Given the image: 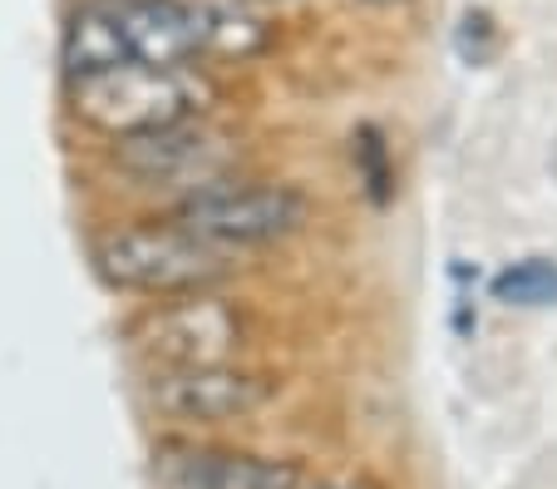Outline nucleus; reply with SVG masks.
Segmentation results:
<instances>
[{"mask_svg": "<svg viewBox=\"0 0 557 489\" xmlns=\"http://www.w3.org/2000/svg\"><path fill=\"white\" fill-rule=\"evenodd\" d=\"M153 460L163 489H296L306 479L292 460H262L212 445H163Z\"/></svg>", "mask_w": 557, "mask_h": 489, "instance_id": "nucleus-5", "label": "nucleus"}, {"mask_svg": "<svg viewBox=\"0 0 557 489\" xmlns=\"http://www.w3.org/2000/svg\"><path fill=\"white\" fill-rule=\"evenodd\" d=\"M272 386L252 371H237L227 362H183L158 366L144 381V401L178 426H222L262 411Z\"/></svg>", "mask_w": 557, "mask_h": 489, "instance_id": "nucleus-4", "label": "nucleus"}, {"mask_svg": "<svg viewBox=\"0 0 557 489\" xmlns=\"http://www.w3.org/2000/svg\"><path fill=\"white\" fill-rule=\"evenodd\" d=\"M356 169L360 179H366V193L375 208H385L389 193H395V163H389V149H385V138H380V129H360L356 134Z\"/></svg>", "mask_w": 557, "mask_h": 489, "instance_id": "nucleus-9", "label": "nucleus"}, {"mask_svg": "<svg viewBox=\"0 0 557 489\" xmlns=\"http://www.w3.org/2000/svg\"><path fill=\"white\" fill-rule=\"evenodd\" d=\"M95 272L114 292L138 297H188V292L218 288L232 272L227 253L202 243L198 233L169 218V223H134L114 228L95 243Z\"/></svg>", "mask_w": 557, "mask_h": 489, "instance_id": "nucleus-1", "label": "nucleus"}, {"mask_svg": "<svg viewBox=\"0 0 557 489\" xmlns=\"http://www.w3.org/2000/svg\"><path fill=\"white\" fill-rule=\"evenodd\" d=\"M296 489H356V485H346V479H321V485H306V479H301Z\"/></svg>", "mask_w": 557, "mask_h": 489, "instance_id": "nucleus-11", "label": "nucleus"}, {"mask_svg": "<svg viewBox=\"0 0 557 489\" xmlns=\"http://www.w3.org/2000/svg\"><path fill=\"white\" fill-rule=\"evenodd\" d=\"M488 297L504 302V307H523V311L557 307V262L553 257H518L504 272H494Z\"/></svg>", "mask_w": 557, "mask_h": 489, "instance_id": "nucleus-8", "label": "nucleus"}, {"mask_svg": "<svg viewBox=\"0 0 557 489\" xmlns=\"http://www.w3.org/2000/svg\"><path fill=\"white\" fill-rule=\"evenodd\" d=\"M202 89L188 80V64L169 70V64H114L104 75L74 80L70 109L79 124L99 129L109 138H138L153 129H173L198 119Z\"/></svg>", "mask_w": 557, "mask_h": 489, "instance_id": "nucleus-2", "label": "nucleus"}, {"mask_svg": "<svg viewBox=\"0 0 557 489\" xmlns=\"http://www.w3.org/2000/svg\"><path fill=\"white\" fill-rule=\"evenodd\" d=\"M178 218L188 233H198L202 243L222 247H267L282 243V237L301 233L306 218H311V198L301 188H286V183H202V188L183 193Z\"/></svg>", "mask_w": 557, "mask_h": 489, "instance_id": "nucleus-3", "label": "nucleus"}, {"mask_svg": "<svg viewBox=\"0 0 557 489\" xmlns=\"http://www.w3.org/2000/svg\"><path fill=\"white\" fill-rule=\"evenodd\" d=\"M119 149V169H128L134 179L144 183H188L202 188V183L218 179V163H222V144L212 129H202L198 119L188 124H173V129H153V134H138V138H114Z\"/></svg>", "mask_w": 557, "mask_h": 489, "instance_id": "nucleus-6", "label": "nucleus"}, {"mask_svg": "<svg viewBox=\"0 0 557 489\" xmlns=\"http://www.w3.org/2000/svg\"><path fill=\"white\" fill-rule=\"evenodd\" d=\"M144 346L158 356L163 366H183V362H222L227 346H237V317L222 302L188 292L183 302L153 311L144 327Z\"/></svg>", "mask_w": 557, "mask_h": 489, "instance_id": "nucleus-7", "label": "nucleus"}, {"mask_svg": "<svg viewBox=\"0 0 557 489\" xmlns=\"http://www.w3.org/2000/svg\"><path fill=\"white\" fill-rule=\"evenodd\" d=\"M454 50H459L463 64H488L498 50V30L488 11H463L459 30H454Z\"/></svg>", "mask_w": 557, "mask_h": 489, "instance_id": "nucleus-10", "label": "nucleus"}]
</instances>
